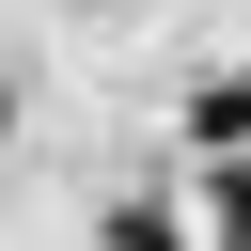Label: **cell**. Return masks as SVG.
<instances>
[{
    "label": "cell",
    "instance_id": "cell-1",
    "mask_svg": "<svg viewBox=\"0 0 251 251\" xmlns=\"http://www.w3.org/2000/svg\"><path fill=\"white\" fill-rule=\"evenodd\" d=\"M188 141H251V78H220V94L188 110Z\"/></svg>",
    "mask_w": 251,
    "mask_h": 251
},
{
    "label": "cell",
    "instance_id": "cell-2",
    "mask_svg": "<svg viewBox=\"0 0 251 251\" xmlns=\"http://www.w3.org/2000/svg\"><path fill=\"white\" fill-rule=\"evenodd\" d=\"M220 251H251V157H220Z\"/></svg>",
    "mask_w": 251,
    "mask_h": 251
}]
</instances>
